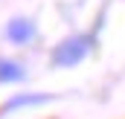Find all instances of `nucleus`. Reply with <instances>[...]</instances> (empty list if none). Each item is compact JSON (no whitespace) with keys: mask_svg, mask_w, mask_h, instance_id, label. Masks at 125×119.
I'll list each match as a JSON object with an SVG mask.
<instances>
[{"mask_svg":"<svg viewBox=\"0 0 125 119\" xmlns=\"http://www.w3.org/2000/svg\"><path fill=\"white\" fill-rule=\"evenodd\" d=\"M90 50H93V38L90 35H70L61 44L52 47L50 61H52V67H76V64H82L87 58Z\"/></svg>","mask_w":125,"mask_h":119,"instance_id":"f257e3e1","label":"nucleus"},{"mask_svg":"<svg viewBox=\"0 0 125 119\" xmlns=\"http://www.w3.org/2000/svg\"><path fill=\"white\" fill-rule=\"evenodd\" d=\"M6 41L9 44H15V47H26L35 41V35H38V26H35V20L32 18H12L9 23H6Z\"/></svg>","mask_w":125,"mask_h":119,"instance_id":"f03ea898","label":"nucleus"},{"mask_svg":"<svg viewBox=\"0 0 125 119\" xmlns=\"http://www.w3.org/2000/svg\"><path fill=\"white\" fill-rule=\"evenodd\" d=\"M50 102H52V96H47V93H18V96L6 99V102L0 105V116L15 113V110H21V108H41V105H50Z\"/></svg>","mask_w":125,"mask_h":119,"instance_id":"7ed1b4c3","label":"nucleus"},{"mask_svg":"<svg viewBox=\"0 0 125 119\" xmlns=\"http://www.w3.org/2000/svg\"><path fill=\"white\" fill-rule=\"evenodd\" d=\"M26 79V70L12 58H0V84H21Z\"/></svg>","mask_w":125,"mask_h":119,"instance_id":"20e7f679","label":"nucleus"}]
</instances>
